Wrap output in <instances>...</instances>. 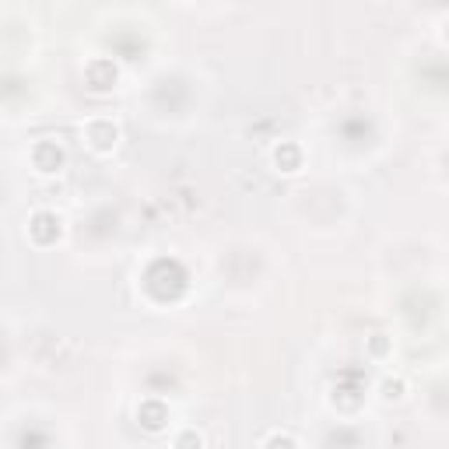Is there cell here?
Segmentation results:
<instances>
[{"mask_svg":"<svg viewBox=\"0 0 449 449\" xmlns=\"http://www.w3.org/2000/svg\"><path fill=\"white\" fill-rule=\"evenodd\" d=\"M267 449H295V443H291V435H271Z\"/></svg>","mask_w":449,"mask_h":449,"instance_id":"obj_1","label":"cell"},{"mask_svg":"<svg viewBox=\"0 0 449 449\" xmlns=\"http://www.w3.org/2000/svg\"><path fill=\"white\" fill-rule=\"evenodd\" d=\"M176 446H179V449H197V446H201V435H193V432H186V435H183V439L176 443Z\"/></svg>","mask_w":449,"mask_h":449,"instance_id":"obj_2","label":"cell"}]
</instances>
